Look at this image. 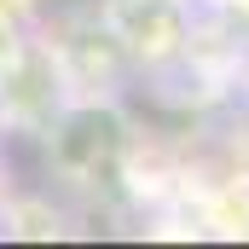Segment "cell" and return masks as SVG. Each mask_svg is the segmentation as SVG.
Returning <instances> with one entry per match:
<instances>
[{
	"instance_id": "2",
	"label": "cell",
	"mask_w": 249,
	"mask_h": 249,
	"mask_svg": "<svg viewBox=\"0 0 249 249\" xmlns=\"http://www.w3.org/2000/svg\"><path fill=\"white\" fill-rule=\"evenodd\" d=\"M0 122H6V87H0Z\"/></svg>"
},
{
	"instance_id": "1",
	"label": "cell",
	"mask_w": 249,
	"mask_h": 249,
	"mask_svg": "<svg viewBox=\"0 0 249 249\" xmlns=\"http://www.w3.org/2000/svg\"><path fill=\"white\" fill-rule=\"evenodd\" d=\"M122 151V116L110 105H81V110H64L53 127V157L75 174H93L105 168L110 157Z\"/></svg>"
}]
</instances>
